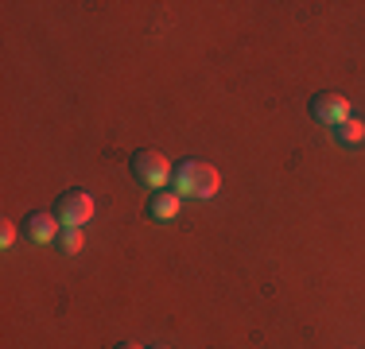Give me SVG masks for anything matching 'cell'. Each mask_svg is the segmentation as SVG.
Returning a JSON list of instances; mask_svg holds the SVG:
<instances>
[{
  "label": "cell",
  "instance_id": "obj_1",
  "mask_svg": "<svg viewBox=\"0 0 365 349\" xmlns=\"http://www.w3.org/2000/svg\"><path fill=\"white\" fill-rule=\"evenodd\" d=\"M222 187V174L218 167L202 160H182L175 167V194L179 198H214Z\"/></svg>",
  "mask_w": 365,
  "mask_h": 349
},
{
  "label": "cell",
  "instance_id": "obj_2",
  "mask_svg": "<svg viewBox=\"0 0 365 349\" xmlns=\"http://www.w3.org/2000/svg\"><path fill=\"white\" fill-rule=\"evenodd\" d=\"M133 174H136V182H140V187L160 190L175 171H171V163H168V155H163V152L140 147V152H133Z\"/></svg>",
  "mask_w": 365,
  "mask_h": 349
},
{
  "label": "cell",
  "instance_id": "obj_3",
  "mask_svg": "<svg viewBox=\"0 0 365 349\" xmlns=\"http://www.w3.org/2000/svg\"><path fill=\"white\" fill-rule=\"evenodd\" d=\"M55 214H58V222H63L66 229H82V225L93 217V194L90 190H78V187L66 190V194L58 198Z\"/></svg>",
  "mask_w": 365,
  "mask_h": 349
},
{
  "label": "cell",
  "instance_id": "obj_4",
  "mask_svg": "<svg viewBox=\"0 0 365 349\" xmlns=\"http://www.w3.org/2000/svg\"><path fill=\"white\" fill-rule=\"evenodd\" d=\"M311 117L323 120V125H330V128H338L342 120H350V101H346L342 93H334V90H323V93L311 98Z\"/></svg>",
  "mask_w": 365,
  "mask_h": 349
},
{
  "label": "cell",
  "instance_id": "obj_5",
  "mask_svg": "<svg viewBox=\"0 0 365 349\" xmlns=\"http://www.w3.org/2000/svg\"><path fill=\"white\" fill-rule=\"evenodd\" d=\"M58 214H47V209H36V214H28L24 217V233H28L36 244H51V241H58Z\"/></svg>",
  "mask_w": 365,
  "mask_h": 349
},
{
  "label": "cell",
  "instance_id": "obj_6",
  "mask_svg": "<svg viewBox=\"0 0 365 349\" xmlns=\"http://www.w3.org/2000/svg\"><path fill=\"white\" fill-rule=\"evenodd\" d=\"M148 214H152L155 222H168V217H175V214H179V194H175V190H171V194H168V190H155V194L148 198Z\"/></svg>",
  "mask_w": 365,
  "mask_h": 349
},
{
  "label": "cell",
  "instance_id": "obj_7",
  "mask_svg": "<svg viewBox=\"0 0 365 349\" xmlns=\"http://www.w3.org/2000/svg\"><path fill=\"white\" fill-rule=\"evenodd\" d=\"M334 136L342 140V144H350V147H354V144H361V140H365V125L350 117V120H342V125L334 128Z\"/></svg>",
  "mask_w": 365,
  "mask_h": 349
},
{
  "label": "cell",
  "instance_id": "obj_8",
  "mask_svg": "<svg viewBox=\"0 0 365 349\" xmlns=\"http://www.w3.org/2000/svg\"><path fill=\"white\" fill-rule=\"evenodd\" d=\"M58 249H63L66 256H74V252L82 249V229H63L58 233Z\"/></svg>",
  "mask_w": 365,
  "mask_h": 349
},
{
  "label": "cell",
  "instance_id": "obj_9",
  "mask_svg": "<svg viewBox=\"0 0 365 349\" xmlns=\"http://www.w3.org/2000/svg\"><path fill=\"white\" fill-rule=\"evenodd\" d=\"M12 241H16V222H0V244H4V249H12Z\"/></svg>",
  "mask_w": 365,
  "mask_h": 349
},
{
  "label": "cell",
  "instance_id": "obj_10",
  "mask_svg": "<svg viewBox=\"0 0 365 349\" xmlns=\"http://www.w3.org/2000/svg\"><path fill=\"white\" fill-rule=\"evenodd\" d=\"M117 349H140V345H136V342H120Z\"/></svg>",
  "mask_w": 365,
  "mask_h": 349
},
{
  "label": "cell",
  "instance_id": "obj_11",
  "mask_svg": "<svg viewBox=\"0 0 365 349\" xmlns=\"http://www.w3.org/2000/svg\"><path fill=\"white\" fill-rule=\"evenodd\" d=\"M148 349H168V345H148Z\"/></svg>",
  "mask_w": 365,
  "mask_h": 349
}]
</instances>
